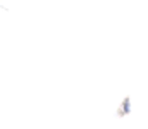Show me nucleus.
Listing matches in <instances>:
<instances>
[{"instance_id":"nucleus-1","label":"nucleus","mask_w":148,"mask_h":129,"mask_svg":"<svg viewBox=\"0 0 148 129\" xmlns=\"http://www.w3.org/2000/svg\"><path fill=\"white\" fill-rule=\"evenodd\" d=\"M122 110H124V112H129V100H124V105H122Z\"/></svg>"}]
</instances>
